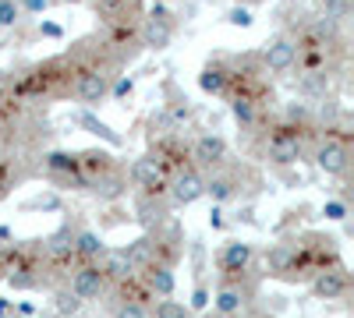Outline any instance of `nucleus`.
<instances>
[{"mask_svg": "<svg viewBox=\"0 0 354 318\" xmlns=\"http://www.w3.org/2000/svg\"><path fill=\"white\" fill-rule=\"evenodd\" d=\"M75 68L68 53H53L46 61H32L21 71H11V99L39 106V103H61L71 99Z\"/></svg>", "mask_w": 354, "mask_h": 318, "instance_id": "f257e3e1", "label": "nucleus"}, {"mask_svg": "<svg viewBox=\"0 0 354 318\" xmlns=\"http://www.w3.org/2000/svg\"><path fill=\"white\" fill-rule=\"evenodd\" d=\"M315 138H319L315 124H290V121L280 117V113L266 121L262 131L255 135L262 159H270L277 166H290V163L305 159L312 152V146H315Z\"/></svg>", "mask_w": 354, "mask_h": 318, "instance_id": "f03ea898", "label": "nucleus"}, {"mask_svg": "<svg viewBox=\"0 0 354 318\" xmlns=\"http://www.w3.org/2000/svg\"><path fill=\"white\" fill-rule=\"evenodd\" d=\"M326 177H347L351 173V135L347 131H319L308 152Z\"/></svg>", "mask_w": 354, "mask_h": 318, "instance_id": "7ed1b4c3", "label": "nucleus"}, {"mask_svg": "<svg viewBox=\"0 0 354 318\" xmlns=\"http://www.w3.org/2000/svg\"><path fill=\"white\" fill-rule=\"evenodd\" d=\"M145 156H153V163L163 170V177H167V181L174 177V173H181V170H188V166H192V146L185 141V135H181V131L156 135Z\"/></svg>", "mask_w": 354, "mask_h": 318, "instance_id": "20e7f679", "label": "nucleus"}, {"mask_svg": "<svg viewBox=\"0 0 354 318\" xmlns=\"http://www.w3.org/2000/svg\"><path fill=\"white\" fill-rule=\"evenodd\" d=\"M174 36H177V14H174L167 4H156L149 14H142V21H138L142 50H156V53H163V50H170Z\"/></svg>", "mask_w": 354, "mask_h": 318, "instance_id": "39448f33", "label": "nucleus"}, {"mask_svg": "<svg viewBox=\"0 0 354 318\" xmlns=\"http://www.w3.org/2000/svg\"><path fill=\"white\" fill-rule=\"evenodd\" d=\"M294 61H298V50H294V39L287 32H277L273 39H266L259 50V64L266 74L273 78H287L294 71Z\"/></svg>", "mask_w": 354, "mask_h": 318, "instance_id": "423d86ee", "label": "nucleus"}, {"mask_svg": "<svg viewBox=\"0 0 354 318\" xmlns=\"http://www.w3.org/2000/svg\"><path fill=\"white\" fill-rule=\"evenodd\" d=\"M43 170L53 184H64V188H75V191H88L82 170H78V156L75 152H64V149H50L43 152Z\"/></svg>", "mask_w": 354, "mask_h": 318, "instance_id": "0eeeda50", "label": "nucleus"}, {"mask_svg": "<svg viewBox=\"0 0 354 318\" xmlns=\"http://www.w3.org/2000/svg\"><path fill=\"white\" fill-rule=\"evenodd\" d=\"M117 74H106V71H82L75 74V85H71V99L82 103V110H96L110 99V81Z\"/></svg>", "mask_w": 354, "mask_h": 318, "instance_id": "6e6552de", "label": "nucleus"}, {"mask_svg": "<svg viewBox=\"0 0 354 318\" xmlns=\"http://www.w3.org/2000/svg\"><path fill=\"white\" fill-rule=\"evenodd\" d=\"M100 25H138L145 14V0H88Z\"/></svg>", "mask_w": 354, "mask_h": 318, "instance_id": "1a4fd4ad", "label": "nucleus"}, {"mask_svg": "<svg viewBox=\"0 0 354 318\" xmlns=\"http://www.w3.org/2000/svg\"><path fill=\"white\" fill-rule=\"evenodd\" d=\"M167 195H170V206L177 209H188L195 206L198 198H205V181H202V170L188 166L181 173H174V177L167 181Z\"/></svg>", "mask_w": 354, "mask_h": 318, "instance_id": "9d476101", "label": "nucleus"}, {"mask_svg": "<svg viewBox=\"0 0 354 318\" xmlns=\"http://www.w3.org/2000/svg\"><path fill=\"white\" fill-rule=\"evenodd\" d=\"M202 181H205V195L213 198V206H223V201H230L234 195L241 191V184H245V166L238 170V166L220 163L216 170H209V177H202Z\"/></svg>", "mask_w": 354, "mask_h": 318, "instance_id": "9b49d317", "label": "nucleus"}, {"mask_svg": "<svg viewBox=\"0 0 354 318\" xmlns=\"http://www.w3.org/2000/svg\"><path fill=\"white\" fill-rule=\"evenodd\" d=\"M227 152H230V146H227V138L223 135H198L195 141H192V166L195 170H216L220 163H227Z\"/></svg>", "mask_w": 354, "mask_h": 318, "instance_id": "f8f14e48", "label": "nucleus"}, {"mask_svg": "<svg viewBox=\"0 0 354 318\" xmlns=\"http://www.w3.org/2000/svg\"><path fill=\"white\" fill-rule=\"evenodd\" d=\"M347 290H351V276L344 266H330L312 276V294L319 301H340V297H347Z\"/></svg>", "mask_w": 354, "mask_h": 318, "instance_id": "ddd939ff", "label": "nucleus"}, {"mask_svg": "<svg viewBox=\"0 0 354 318\" xmlns=\"http://www.w3.org/2000/svg\"><path fill=\"white\" fill-rule=\"evenodd\" d=\"M39 244H43V258L50 266H71L75 262V230H71V223L57 226L53 234Z\"/></svg>", "mask_w": 354, "mask_h": 318, "instance_id": "4468645a", "label": "nucleus"}, {"mask_svg": "<svg viewBox=\"0 0 354 318\" xmlns=\"http://www.w3.org/2000/svg\"><path fill=\"white\" fill-rule=\"evenodd\" d=\"M75 156H78V170H82V177H85L88 188H93L100 177H106V173L117 170V159H113V152H106V149H82V152H75Z\"/></svg>", "mask_w": 354, "mask_h": 318, "instance_id": "2eb2a0df", "label": "nucleus"}, {"mask_svg": "<svg viewBox=\"0 0 354 318\" xmlns=\"http://www.w3.org/2000/svg\"><path fill=\"white\" fill-rule=\"evenodd\" d=\"M68 290L71 294H78L82 301H96L103 290H106V279H103V272H100V266L96 262H88V266H78L75 272H71V283H68Z\"/></svg>", "mask_w": 354, "mask_h": 318, "instance_id": "dca6fc26", "label": "nucleus"}, {"mask_svg": "<svg viewBox=\"0 0 354 318\" xmlns=\"http://www.w3.org/2000/svg\"><path fill=\"white\" fill-rule=\"evenodd\" d=\"M128 181L138 191H167V177H163V170L153 163V156H138L128 166Z\"/></svg>", "mask_w": 354, "mask_h": 318, "instance_id": "f3484780", "label": "nucleus"}, {"mask_svg": "<svg viewBox=\"0 0 354 318\" xmlns=\"http://www.w3.org/2000/svg\"><path fill=\"white\" fill-rule=\"evenodd\" d=\"M252 258H255V248L248 241H227L216 262H220V272L223 276H241V272H248Z\"/></svg>", "mask_w": 354, "mask_h": 318, "instance_id": "a211bd4d", "label": "nucleus"}, {"mask_svg": "<svg viewBox=\"0 0 354 318\" xmlns=\"http://www.w3.org/2000/svg\"><path fill=\"white\" fill-rule=\"evenodd\" d=\"M227 78H230V71H227V57H209V61L202 64V71H198V89H202L205 96L223 99V92H227Z\"/></svg>", "mask_w": 354, "mask_h": 318, "instance_id": "6ab92c4d", "label": "nucleus"}, {"mask_svg": "<svg viewBox=\"0 0 354 318\" xmlns=\"http://www.w3.org/2000/svg\"><path fill=\"white\" fill-rule=\"evenodd\" d=\"M96 266H100V272H103L106 283H124V279H131V276L138 272V269L128 262L124 248H106V251L96 258Z\"/></svg>", "mask_w": 354, "mask_h": 318, "instance_id": "aec40b11", "label": "nucleus"}, {"mask_svg": "<svg viewBox=\"0 0 354 318\" xmlns=\"http://www.w3.org/2000/svg\"><path fill=\"white\" fill-rule=\"evenodd\" d=\"M248 304V290H241V286H234L230 279H220L216 286V294H213V308L223 315V318H234V315H241Z\"/></svg>", "mask_w": 354, "mask_h": 318, "instance_id": "412c9836", "label": "nucleus"}, {"mask_svg": "<svg viewBox=\"0 0 354 318\" xmlns=\"http://www.w3.org/2000/svg\"><path fill=\"white\" fill-rule=\"evenodd\" d=\"M75 124H82V128H85L88 135L103 138L106 146H113V149H121V146H124V135H117V131H113L110 124H103V121L96 117L93 110H78V113H75Z\"/></svg>", "mask_w": 354, "mask_h": 318, "instance_id": "4be33fe9", "label": "nucleus"}, {"mask_svg": "<svg viewBox=\"0 0 354 318\" xmlns=\"http://www.w3.org/2000/svg\"><path fill=\"white\" fill-rule=\"evenodd\" d=\"M103 251H106V244H103V237L96 234V230H78L75 234V262L88 266V262H96Z\"/></svg>", "mask_w": 354, "mask_h": 318, "instance_id": "5701e85b", "label": "nucleus"}, {"mask_svg": "<svg viewBox=\"0 0 354 318\" xmlns=\"http://www.w3.org/2000/svg\"><path fill=\"white\" fill-rule=\"evenodd\" d=\"M124 255H128V262H131L135 269L156 266V237H153V234H142L138 241H131V244L124 248Z\"/></svg>", "mask_w": 354, "mask_h": 318, "instance_id": "b1692460", "label": "nucleus"}, {"mask_svg": "<svg viewBox=\"0 0 354 318\" xmlns=\"http://www.w3.org/2000/svg\"><path fill=\"white\" fill-rule=\"evenodd\" d=\"M145 286H149V294H156V297H174V286H177L174 266H149L145 269Z\"/></svg>", "mask_w": 354, "mask_h": 318, "instance_id": "393cba45", "label": "nucleus"}, {"mask_svg": "<svg viewBox=\"0 0 354 318\" xmlns=\"http://www.w3.org/2000/svg\"><path fill=\"white\" fill-rule=\"evenodd\" d=\"M88 191H96L100 198H121L124 191H128V173L121 170V166H117L113 173H106V177H100L93 188H88Z\"/></svg>", "mask_w": 354, "mask_h": 318, "instance_id": "a878e982", "label": "nucleus"}, {"mask_svg": "<svg viewBox=\"0 0 354 318\" xmlns=\"http://www.w3.org/2000/svg\"><path fill=\"white\" fill-rule=\"evenodd\" d=\"M266 262H270V272H273V276H290V269H294V251H290V244L270 248Z\"/></svg>", "mask_w": 354, "mask_h": 318, "instance_id": "bb28decb", "label": "nucleus"}, {"mask_svg": "<svg viewBox=\"0 0 354 318\" xmlns=\"http://www.w3.org/2000/svg\"><path fill=\"white\" fill-rule=\"evenodd\" d=\"M315 14L319 18H330L337 25H347L351 18V0H315Z\"/></svg>", "mask_w": 354, "mask_h": 318, "instance_id": "cd10ccee", "label": "nucleus"}, {"mask_svg": "<svg viewBox=\"0 0 354 318\" xmlns=\"http://www.w3.org/2000/svg\"><path fill=\"white\" fill-rule=\"evenodd\" d=\"M53 308H57V318H75V315L85 308V301H82L78 294H71L68 286H64V290H57V294H53Z\"/></svg>", "mask_w": 354, "mask_h": 318, "instance_id": "c85d7f7f", "label": "nucleus"}, {"mask_svg": "<svg viewBox=\"0 0 354 318\" xmlns=\"http://www.w3.org/2000/svg\"><path fill=\"white\" fill-rule=\"evenodd\" d=\"M149 318H192V311H188L181 301L163 297V301H156V308H153V315H149Z\"/></svg>", "mask_w": 354, "mask_h": 318, "instance_id": "c756f323", "label": "nucleus"}, {"mask_svg": "<svg viewBox=\"0 0 354 318\" xmlns=\"http://www.w3.org/2000/svg\"><path fill=\"white\" fill-rule=\"evenodd\" d=\"M21 8H18V0H0V28H15L21 21Z\"/></svg>", "mask_w": 354, "mask_h": 318, "instance_id": "7c9ffc66", "label": "nucleus"}, {"mask_svg": "<svg viewBox=\"0 0 354 318\" xmlns=\"http://www.w3.org/2000/svg\"><path fill=\"white\" fill-rule=\"evenodd\" d=\"M227 25H234V28H252V25H255L252 8H245V4H234V8L227 11Z\"/></svg>", "mask_w": 354, "mask_h": 318, "instance_id": "2f4dec72", "label": "nucleus"}, {"mask_svg": "<svg viewBox=\"0 0 354 318\" xmlns=\"http://www.w3.org/2000/svg\"><path fill=\"white\" fill-rule=\"evenodd\" d=\"M113 318H149V311H145V304H135V301H121L113 308Z\"/></svg>", "mask_w": 354, "mask_h": 318, "instance_id": "473e14b6", "label": "nucleus"}, {"mask_svg": "<svg viewBox=\"0 0 354 318\" xmlns=\"http://www.w3.org/2000/svg\"><path fill=\"white\" fill-rule=\"evenodd\" d=\"M135 92V78H121L117 74L113 81H110V99H124V96H131Z\"/></svg>", "mask_w": 354, "mask_h": 318, "instance_id": "72a5a7b5", "label": "nucleus"}, {"mask_svg": "<svg viewBox=\"0 0 354 318\" xmlns=\"http://www.w3.org/2000/svg\"><path fill=\"white\" fill-rule=\"evenodd\" d=\"M21 209H28V212H32V209H61V198H57V195H39V198H28L25 201V206Z\"/></svg>", "mask_w": 354, "mask_h": 318, "instance_id": "f704fd0d", "label": "nucleus"}, {"mask_svg": "<svg viewBox=\"0 0 354 318\" xmlns=\"http://www.w3.org/2000/svg\"><path fill=\"white\" fill-rule=\"evenodd\" d=\"M209 301H213L209 286H205V283H198V286H195V294H192V304H188V311H205V308H209Z\"/></svg>", "mask_w": 354, "mask_h": 318, "instance_id": "c9c22d12", "label": "nucleus"}, {"mask_svg": "<svg viewBox=\"0 0 354 318\" xmlns=\"http://www.w3.org/2000/svg\"><path fill=\"white\" fill-rule=\"evenodd\" d=\"M322 216H326V219H333V223L347 219V201H340V198H330L326 206H322Z\"/></svg>", "mask_w": 354, "mask_h": 318, "instance_id": "e433bc0d", "label": "nucleus"}, {"mask_svg": "<svg viewBox=\"0 0 354 318\" xmlns=\"http://www.w3.org/2000/svg\"><path fill=\"white\" fill-rule=\"evenodd\" d=\"M50 4H53V0H18L21 14H43V11H46Z\"/></svg>", "mask_w": 354, "mask_h": 318, "instance_id": "4c0bfd02", "label": "nucleus"}, {"mask_svg": "<svg viewBox=\"0 0 354 318\" xmlns=\"http://www.w3.org/2000/svg\"><path fill=\"white\" fill-rule=\"evenodd\" d=\"M39 36H43V39H64V28L57 25V21H46V18H43V21H39Z\"/></svg>", "mask_w": 354, "mask_h": 318, "instance_id": "58836bf2", "label": "nucleus"}, {"mask_svg": "<svg viewBox=\"0 0 354 318\" xmlns=\"http://www.w3.org/2000/svg\"><path fill=\"white\" fill-rule=\"evenodd\" d=\"M11 96V71H0V103Z\"/></svg>", "mask_w": 354, "mask_h": 318, "instance_id": "ea45409f", "label": "nucleus"}, {"mask_svg": "<svg viewBox=\"0 0 354 318\" xmlns=\"http://www.w3.org/2000/svg\"><path fill=\"white\" fill-rule=\"evenodd\" d=\"M209 226H213V230H223V226H227V219H223V209H220V206H213V212H209Z\"/></svg>", "mask_w": 354, "mask_h": 318, "instance_id": "a19ab883", "label": "nucleus"}, {"mask_svg": "<svg viewBox=\"0 0 354 318\" xmlns=\"http://www.w3.org/2000/svg\"><path fill=\"white\" fill-rule=\"evenodd\" d=\"M57 4H75L78 8V4H88V0H57Z\"/></svg>", "mask_w": 354, "mask_h": 318, "instance_id": "79ce46f5", "label": "nucleus"}, {"mask_svg": "<svg viewBox=\"0 0 354 318\" xmlns=\"http://www.w3.org/2000/svg\"><path fill=\"white\" fill-rule=\"evenodd\" d=\"M238 4H245V8H248V4H262V0H238Z\"/></svg>", "mask_w": 354, "mask_h": 318, "instance_id": "37998d69", "label": "nucleus"}, {"mask_svg": "<svg viewBox=\"0 0 354 318\" xmlns=\"http://www.w3.org/2000/svg\"><path fill=\"white\" fill-rule=\"evenodd\" d=\"M287 4H298V0H287Z\"/></svg>", "mask_w": 354, "mask_h": 318, "instance_id": "c03bdc74", "label": "nucleus"}, {"mask_svg": "<svg viewBox=\"0 0 354 318\" xmlns=\"http://www.w3.org/2000/svg\"><path fill=\"white\" fill-rule=\"evenodd\" d=\"M46 318H57V315H46Z\"/></svg>", "mask_w": 354, "mask_h": 318, "instance_id": "a18cd8bd", "label": "nucleus"}, {"mask_svg": "<svg viewBox=\"0 0 354 318\" xmlns=\"http://www.w3.org/2000/svg\"><path fill=\"white\" fill-rule=\"evenodd\" d=\"M0 50H4V43H0Z\"/></svg>", "mask_w": 354, "mask_h": 318, "instance_id": "49530a36", "label": "nucleus"}]
</instances>
